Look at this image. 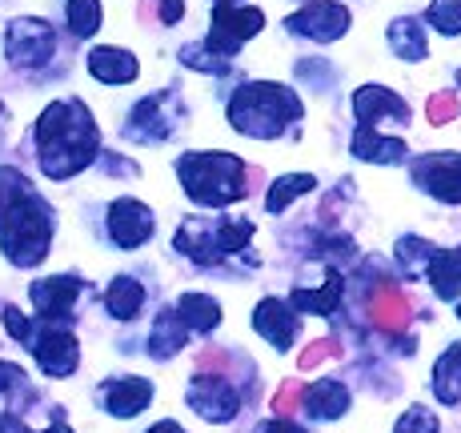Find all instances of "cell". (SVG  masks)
I'll list each match as a JSON object with an SVG mask.
<instances>
[{"mask_svg":"<svg viewBox=\"0 0 461 433\" xmlns=\"http://www.w3.org/2000/svg\"><path fill=\"white\" fill-rule=\"evenodd\" d=\"M337 302H341V273L330 269V277H325V289H294L289 293V309L294 313H321L330 317Z\"/></svg>","mask_w":461,"mask_h":433,"instance_id":"603a6c76","label":"cell"},{"mask_svg":"<svg viewBox=\"0 0 461 433\" xmlns=\"http://www.w3.org/2000/svg\"><path fill=\"white\" fill-rule=\"evenodd\" d=\"M265 433H305V429L294 426L289 418H277V421H269V426H265Z\"/></svg>","mask_w":461,"mask_h":433,"instance_id":"60d3db41","label":"cell"},{"mask_svg":"<svg viewBox=\"0 0 461 433\" xmlns=\"http://www.w3.org/2000/svg\"><path fill=\"white\" fill-rule=\"evenodd\" d=\"M393 433H441V426H438V418H433L425 405H410Z\"/></svg>","mask_w":461,"mask_h":433,"instance_id":"836d02e7","label":"cell"},{"mask_svg":"<svg viewBox=\"0 0 461 433\" xmlns=\"http://www.w3.org/2000/svg\"><path fill=\"white\" fill-rule=\"evenodd\" d=\"M301 401H305V413H313L317 421H333L349 410V390L341 382H333V377H325V382L301 390Z\"/></svg>","mask_w":461,"mask_h":433,"instance_id":"7402d4cb","label":"cell"},{"mask_svg":"<svg viewBox=\"0 0 461 433\" xmlns=\"http://www.w3.org/2000/svg\"><path fill=\"white\" fill-rule=\"evenodd\" d=\"M253 329L261 333L273 349H289L297 341L301 321H297L294 309H289V302H281V297H265L253 313Z\"/></svg>","mask_w":461,"mask_h":433,"instance_id":"2e32d148","label":"cell"},{"mask_svg":"<svg viewBox=\"0 0 461 433\" xmlns=\"http://www.w3.org/2000/svg\"><path fill=\"white\" fill-rule=\"evenodd\" d=\"M389 44L402 60H425L429 57V44H425V32H421V21L413 16H402V21L389 24Z\"/></svg>","mask_w":461,"mask_h":433,"instance_id":"4316f807","label":"cell"},{"mask_svg":"<svg viewBox=\"0 0 461 433\" xmlns=\"http://www.w3.org/2000/svg\"><path fill=\"white\" fill-rule=\"evenodd\" d=\"M353 113H357L361 125L377 129L381 121H393V125H410V104L385 85H366L353 93Z\"/></svg>","mask_w":461,"mask_h":433,"instance_id":"9a60e30c","label":"cell"},{"mask_svg":"<svg viewBox=\"0 0 461 433\" xmlns=\"http://www.w3.org/2000/svg\"><path fill=\"white\" fill-rule=\"evenodd\" d=\"M253 237L249 221H225V217H189L176 229L173 245L197 265H221L225 257L241 253Z\"/></svg>","mask_w":461,"mask_h":433,"instance_id":"5b68a950","label":"cell"},{"mask_svg":"<svg viewBox=\"0 0 461 433\" xmlns=\"http://www.w3.org/2000/svg\"><path fill=\"white\" fill-rule=\"evenodd\" d=\"M433 393L441 405L461 401V346H449L433 365Z\"/></svg>","mask_w":461,"mask_h":433,"instance_id":"d4e9b609","label":"cell"},{"mask_svg":"<svg viewBox=\"0 0 461 433\" xmlns=\"http://www.w3.org/2000/svg\"><path fill=\"white\" fill-rule=\"evenodd\" d=\"M0 117H5V104H0Z\"/></svg>","mask_w":461,"mask_h":433,"instance_id":"bcb514c9","label":"cell"},{"mask_svg":"<svg viewBox=\"0 0 461 433\" xmlns=\"http://www.w3.org/2000/svg\"><path fill=\"white\" fill-rule=\"evenodd\" d=\"M109 237L121 249H140L153 237V209L137 197H121L109 205Z\"/></svg>","mask_w":461,"mask_h":433,"instance_id":"4fadbf2b","label":"cell"},{"mask_svg":"<svg viewBox=\"0 0 461 433\" xmlns=\"http://www.w3.org/2000/svg\"><path fill=\"white\" fill-rule=\"evenodd\" d=\"M425 21H429L438 32H446V37H457L461 32V0H433V5L425 8Z\"/></svg>","mask_w":461,"mask_h":433,"instance_id":"4dcf8cb0","label":"cell"},{"mask_svg":"<svg viewBox=\"0 0 461 433\" xmlns=\"http://www.w3.org/2000/svg\"><path fill=\"white\" fill-rule=\"evenodd\" d=\"M29 397V385H24V374L16 365H5L0 361V410H13V397Z\"/></svg>","mask_w":461,"mask_h":433,"instance_id":"d6a6232c","label":"cell"},{"mask_svg":"<svg viewBox=\"0 0 461 433\" xmlns=\"http://www.w3.org/2000/svg\"><path fill=\"white\" fill-rule=\"evenodd\" d=\"M185 338H189V329H185V321L176 317V309H165V313H157L153 333H149V353H153L157 361H168L173 353H181Z\"/></svg>","mask_w":461,"mask_h":433,"instance_id":"cb8c5ba5","label":"cell"},{"mask_svg":"<svg viewBox=\"0 0 461 433\" xmlns=\"http://www.w3.org/2000/svg\"><path fill=\"white\" fill-rule=\"evenodd\" d=\"M81 281L77 277H44V281H32V289H29V297H32V305H37V313H41V321H52V325H60V321H68L73 317V305H77V297H81Z\"/></svg>","mask_w":461,"mask_h":433,"instance_id":"5bb4252c","label":"cell"},{"mask_svg":"<svg viewBox=\"0 0 461 433\" xmlns=\"http://www.w3.org/2000/svg\"><path fill=\"white\" fill-rule=\"evenodd\" d=\"M149 433H185V429L176 426V421H157V426L149 429Z\"/></svg>","mask_w":461,"mask_h":433,"instance_id":"7bdbcfd3","label":"cell"},{"mask_svg":"<svg viewBox=\"0 0 461 433\" xmlns=\"http://www.w3.org/2000/svg\"><path fill=\"white\" fill-rule=\"evenodd\" d=\"M189 410H197L201 418L205 421H233L237 418V410H241V393L233 390V385L225 382V374H205V369H201L197 377H193L189 382Z\"/></svg>","mask_w":461,"mask_h":433,"instance_id":"9c48e42d","label":"cell"},{"mask_svg":"<svg viewBox=\"0 0 461 433\" xmlns=\"http://www.w3.org/2000/svg\"><path fill=\"white\" fill-rule=\"evenodd\" d=\"M5 52L16 68H41L52 60L57 52V37H52L49 21H37V16H21V21L8 24L5 32Z\"/></svg>","mask_w":461,"mask_h":433,"instance_id":"52a82bcc","label":"cell"},{"mask_svg":"<svg viewBox=\"0 0 461 433\" xmlns=\"http://www.w3.org/2000/svg\"><path fill=\"white\" fill-rule=\"evenodd\" d=\"M44 433H73V429H68V426H65V421H60V418H57V421H52V426H49V429H44Z\"/></svg>","mask_w":461,"mask_h":433,"instance_id":"ee69618b","label":"cell"},{"mask_svg":"<svg viewBox=\"0 0 461 433\" xmlns=\"http://www.w3.org/2000/svg\"><path fill=\"white\" fill-rule=\"evenodd\" d=\"M181 60H185L189 68H197V73H217V77H225L229 65H233V60H225V57H217V52H209L205 44H189V49H181Z\"/></svg>","mask_w":461,"mask_h":433,"instance_id":"1f68e13d","label":"cell"},{"mask_svg":"<svg viewBox=\"0 0 461 433\" xmlns=\"http://www.w3.org/2000/svg\"><path fill=\"white\" fill-rule=\"evenodd\" d=\"M413 181L429 197L461 205V153H425L413 161Z\"/></svg>","mask_w":461,"mask_h":433,"instance_id":"8fae6325","label":"cell"},{"mask_svg":"<svg viewBox=\"0 0 461 433\" xmlns=\"http://www.w3.org/2000/svg\"><path fill=\"white\" fill-rule=\"evenodd\" d=\"M425 117L433 121V125H449V121L457 117V93H438V96H429V104H425Z\"/></svg>","mask_w":461,"mask_h":433,"instance_id":"e575fe53","label":"cell"},{"mask_svg":"<svg viewBox=\"0 0 461 433\" xmlns=\"http://www.w3.org/2000/svg\"><path fill=\"white\" fill-rule=\"evenodd\" d=\"M176 125H181L176 96L173 93H157V96H149V101H140L137 109H132V117L125 125V137H132V140H165Z\"/></svg>","mask_w":461,"mask_h":433,"instance_id":"7c38bea8","label":"cell"},{"mask_svg":"<svg viewBox=\"0 0 461 433\" xmlns=\"http://www.w3.org/2000/svg\"><path fill=\"white\" fill-rule=\"evenodd\" d=\"M104 305H109V313L117 321H132L140 313V305H145V285L132 277H117L109 285V293H104Z\"/></svg>","mask_w":461,"mask_h":433,"instance_id":"83f0119b","label":"cell"},{"mask_svg":"<svg viewBox=\"0 0 461 433\" xmlns=\"http://www.w3.org/2000/svg\"><path fill=\"white\" fill-rule=\"evenodd\" d=\"M65 16H68L73 37H93L101 29V0H68Z\"/></svg>","mask_w":461,"mask_h":433,"instance_id":"f546056e","label":"cell"},{"mask_svg":"<svg viewBox=\"0 0 461 433\" xmlns=\"http://www.w3.org/2000/svg\"><path fill=\"white\" fill-rule=\"evenodd\" d=\"M353 157H361V161H377V165H405V140L381 137L377 129L357 125V132H353Z\"/></svg>","mask_w":461,"mask_h":433,"instance_id":"44dd1931","label":"cell"},{"mask_svg":"<svg viewBox=\"0 0 461 433\" xmlns=\"http://www.w3.org/2000/svg\"><path fill=\"white\" fill-rule=\"evenodd\" d=\"M88 73L104 85H129V81H137L140 65L125 49H93L88 52Z\"/></svg>","mask_w":461,"mask_h":433,"instance_id":"d6986e66","label":"cell"},{"mask_svg":"<svg viewBox=\"0 0 461 433\" xmlns=\"http://www.w3.org/2000/svg\"><path fill=\"white\" fill-rule=\"evenodd\" d=\"M285 29L294 32V37H309L317 44H330V41L349 32V8L333 5V0H309L301 13L289 16Z\"/></svg>","mask_w":461,"mask_h":433,"instance_id":"30bf717a","label":"cell"},{"mask_svg":"<svg viewBox=\"0 0 461 433\" xmlns=\"http://www.w3.org/2000/svg\"><path fill=\"white\" fill-rule=\"evenodd\" d=\"M333 357H341V346L330 338H321V341H313L309 349H301V357H297V365L301 369H317L321 361H333Z\"/></svg>","mask_w":461,"mask_h":433,"instance_id":"d590c367","label":"cell"},{"mask_svg":"<svg viewBox=\"0 0 461 433\" xmlns=\"http://www.w3.org/2000/svg\"><path fill=\"white\" fill-rule=\"evenodd\" d=\"M185 16V0H161V24H176Z\"/></svg>","mask_w":461,"mask_h":433,"instance_id":"ab89813d","label":"cell"},{"mask_svg":"<svg viewBox=\"0 0 461 433\" xmlns=\"http://www.w3.org/2000/svg\"><path fill=\"white\" fill-rule=\"evenodd\" d=\"M229 121H233V129L245 132V137L273 140L301 121V101L294 88H285V85L253 81L233 93V101H229Z\"/></svg>","mask_w":461,"mask_h":433,"instance_id":"3957f363","label":"cell"},{"mask_svg":"<svg viewBox=\"0 0 461 433\" xmlns=\"http://www.w3.org/2000/svg\"><path fill=\"white\" fill-rule=\"evenodd\" d=\"M369 309H374L369 317H374L385 333H402L405 325H410V313H413L410 297H405L397 285H377V293L369 297Z\"/></svg>","mask_w":461,"mask_h":433,"instance_id":"ffe728a7","label":"cell"},{"mask_svg":"<svg viewBox=\"0 0 461 433\" xmlns=\"http://www.w3.org/2000/svg\"><path fill=\"white\" fill-rule=\"evenodd\" d=\"M5 329L13 333V338L24 346V341H29V333H32V321L21 313V309H13V305H8V309H5Z\"/></svg>","mask_w":461,"mask_h":433,"instance_id":"74e56055","label":"cell"},{"mask_svg":"<svg viewBox=\"0 0 461 433\" xmlns=\"http://www.w3.org/2000/svg\"><path fill=\"white\" fill-rule=\"evenodd\" d=\"M24 346L32 349V357L41 361V369L49 377H68L77 365H81V346H77L73 329H65V325L44 321L41 329L29 333V341H24Z\"/></svg>","mask_w":461,"mask_h":433,"instance_id":"ba28073f","label":"cell"},{"mask_svg":"<svg viewBox=\"0 0 461 433\" xmlns=\"http://www.w3.org/2000/svg\"><path fill=\"white\" fill-rule=\"evenodd\" d=\"M217 5H237V0H217Z\"/></svg>","mask_w":461,"mask_h":433,"instance_id":"f6af8a7d","label":"cell"},{"mask_svg":"<svg viewBox=\"0 0 461 433\" xmlns=\"http://www.w3.org/2000/svg\"><path fill=\"white\" fill-rule=\"evenodd\" d=\"M176 317L185 321V329L193 333H209L221 325V305L212 302L205 293H185L181 302H176Z\"/></svg>","mask_w":461,"mask_h":433,"instance_id":"484cf974","label":"cell"},{"mask_svg":"<svg viewBox=\"0 0 461 433\" xmlns=\"http://www.w3.org/2000/svg\"><path fill=\"white\" fill-rule=\"evenodd\" d=\"M52 241V209L13 165H0V249L13 265L32 269Z\"/></svg>","mask_w":461,"mask_h":433,"instance_id":"6da1fadb","label":"cell"},{"mask_svg":"<svg viewBox=\"0 0 461 433\" xmlns=\"http://www.w3.org/2000/svg\"><path fill=\"white\" fill-rule=\"evenodd\" d=\"M101 401L113 418H137L153 401V385L145 377H113V382L101 385Z\"/></svg>","mask_w":461,"mask_h":433,"instance_id":"e0dca14e","label":"cell"},{"mask_svg":"<svg viewBox=\"0 0 461 433\" xmlns=\"http://www.w3.org/2000/svg\"><path fill=\"white\" fill-rule=\"evenodd\" d=\"M101 153V132L81 101H52L37 121V157L52 181L77 176Z\"/></svg>","mask_w":461,"mask_h":433,"instance_id":"7a4b0ae2","label":"cell"},{"mask_svg":"<svg viewBox=\"0 0 461 433\" xmlns=\"http://www.w3.org/2000/svg\"><path fill=\"white\" fill-rule=\"evenodd\" d=\"M261 24H265L261 8H253V5L249 8L245 5H217L212 8V24H209L205 49L217 52V57H225V60H233L237 49L261 32Z\"/></svg>","mask_w":461,"mask_h":433,"instance_id":"8992f818","label":"cell"},{"mask_svg":"<svg viewBox=\"0 0 461 433\" xmlns=\"http://www.w3.org/2000/svg\"><path fill=\"white\" fill-rule=\"evenodd\" d=\"M457 317H461V309H457Z\"/></svg>","mask_w":461,"mask_h":433,"instance_id":"7dc6e473","label":"cell"},{"mask_svg":"<svg viewBox=\"0 0 461 433\" xmlns=\"http://www.w3.org/2000/svg\"><path fill=\"white\" fill-rule=\"evenodd\" d=\"M0 433H29L21 418H0Z\"/></svg>","mask_w":461,"mask_h":433,"instance_id":"b9f144b4","label":"cell"},{"mask_svg":"<svg viewBox=\"0 0 461 433\" xmlns=\"http://www.w3.org/2000/svg\"><path fill=\"white\" fill-rule=\"evenodd\" d=\"M297 401H301V382H285L277 393H273V413H277V418H289V413L297 410Z\"/></svg>","mask_w":461,"mask_h":433,"instance_id":"8d00e7d4","label":"cell"},{"mask_svg":"<svg viewBox=\"0 0 461 433\" xmlns=\"http://www.w3.org/2000/svg\"><path fill=\"white\" fill-rule=\"evenodd\" d=\"M176 173H181L189 201H197L205 209L233 205V201H241L249 193V185H245L249 169L233 153H185L176 161Z\"/></svg>","mask_w":461,"mask_h":433,"instance_id":"277c9868","label":"cell"},{"mask_svg":"<svg viewBox=\"0 0 461 433\" xmlns=\"http://www.w3.org/2000/svg\"><path fill=\"white\" fill-rule=\"evenodd\" d=\"M313 176L309 173H289V176H281V181H273V189H269V197H265V209L269 213H281V209H289V201H297V197H305V193H313Z\"/></svg>","mask_w":461,"mask_h":433,"instance_id":"f1b7e54d","label":"cell"},{"mask_svg":"<svg viewBox=\"0 0 461 433\" xmlns=\"http://www.w3.org/2000/svg\"><path fill=\"white\" fill-rule=\"evenodd\" d=\"M197 365H201V369H212V374H225V369H229V357H225L221 349H201Z\"/></svg>","mask_w":461,"mask_h":433,"instance_id":"f35d334b","label":"cell"},{"mask_svg":"<svg viewBox=\"0 0 461 433\" xmlns=\"http://www.w3.org/2000/svg\"><path fill=\"white\" fill-rule=\"evenodd\" d=\"M425 277L438 289L441 302H457L461 297V245L457 249H429V261H425Z\"/></svg>","mask_w":461,"mask_h":433,"instance_id":"ac0fdd59","label":"cell"}]
</instances>
